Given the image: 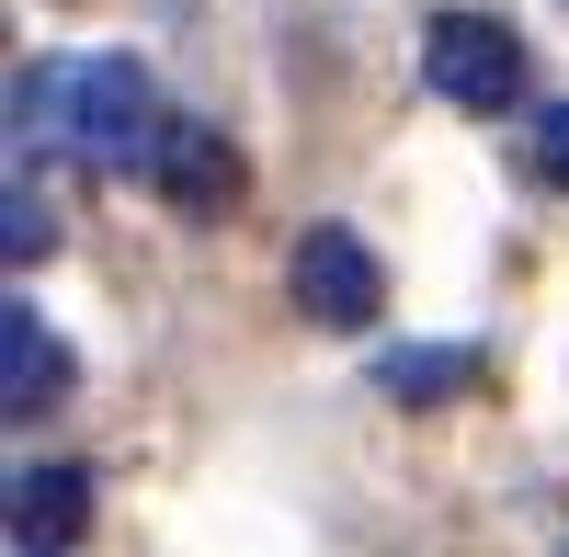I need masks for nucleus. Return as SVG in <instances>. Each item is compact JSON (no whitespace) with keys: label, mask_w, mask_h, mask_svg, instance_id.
Returning <instances> with one entry per match:
<instances>
[{"label":"nucleus","mask_w":569,"mask_h":557,"mask_svg":"<svg viewBox=\"0 0 569 557\" xmlns=\"http://www.w3.org/2000/svg\"><path fill=\"white\" fill-rule=\"evenodd\" d=\"M160 91L137 58H69V149H91L103 171H160Z\"/></svg>","instance_id":"nucleus-1"},{"label":"nucleus","mask_w":569,"mask_h":557,"mask_svg":"<svg viewBox=\"0 0 569 557\" xmlns=\"http://www.w3.org/2000/svg\"><path fill=\"white\" fill-rule=\"evenodd\" d=\"M421 80H433L456 114H501L512 91H525V34L501 12H433L421 23Z\"/></svg>","instance_id":"nucleus-2"},{"label":"nucleus","mask_w":569,"mask_h":557,"mask_svg":"<svg viewBox=\"0 0 569 557\" xmlns=\"http://www.w3.org/2000/svg\"><path fill=\"white\" fill-rule=\"evenodd\" d=\"M284 285H297V307L319 331H376V307H388V273H376V251L353 227H308L297 262H284Z\"/></svg>","instance_id":"nucleus-3"},{"label":"nucleus","mask_w":569,"mask_h":557,"mask_svg":"<svg viewBox=\"0 0 569 557\" xmlns=\"http://www.w3.org/2000/svg\"><path fill=\"white\" fill-rule=\"evenodd\" d=\"M160 194L182 205V216H228L240 205V149H228L217 125H194V114H171V136H160Z\"/></svg>","instance_id":"nucleus-4"},{"label":"nucleus","mask_w":569,"mask_h":557,"mask_svg":"<svg viewBox=\"0 0 569 557\" xmlns=\"http://www.w3.org/2000/svg\"><path fill=\"white\" fill-rule=\"evenodd\" d=\"M58 398H69V342L46 331L34 307H0V409H12V422H46Z\"/></svg>","instance_id":"nucleus-5"},{"label":"nucleus","mask_w":569,"mask_h":557,"mask_svg":"<svg viewBox=\"0 0 569 557\" xmlns=\"http://www.w3.org/2000/svg\"><path fill=\"white\" fill-rule=\"evenodd\" d=\"M46 136H69V58H23L12 69V171H34Z\"/></svg>","instance_id":"nucleus-6"},{"label":"nucleus","mask_w":569,"mask_h":557,"mask_svg":"<svg viewBox=\"0 0 569 557\" xmlns=\"http://www.w3.org/2000/svg\"><path fill=\"white\" fill-rule=\"evenodd\" d=\"M80 513H91V478H80V467H23V478H12V524H23V546L80 535Z\"/></svg>","instance_id":"nucleus-7"},{"label":"nucleus","mask_w":569,"mask_h":557,"mask_svg":"<svg viewBox=\"0 0 569 557\" xmlns=\"http://www.w3.org/2000/svg\"><path fill=\"white\" fill-rule=\"evenodd\" d=\"M467 376H479V353H456V342H410V353H376V387H388V398H421V409H433V398H456Z\"/></svg>","instance_id":"nucleus-8"},{"label":"nucleus","mask_w":569,"mask_h":557,"mask_svg":"<svg viewBox=\"0 0 569 557\" xmlns=\"http://www.w3.org/2000/svg\"><path fill=\"white\" fill-rule=\"evenodd\" d=\"M46 240H58V216H46L34 171H12V194H0V262H46Z\"/></svg>","instance_id":"nucleus-9"},{"label":"nucleus","mask_w":569,"mask_h":557,"mask_svg":"<svg viewBox=\"0 0 569 557\" xmlns=\"http://www.w3.org/2000/svg\"><path fill=\"white\" fill-rule=\"evenodd\" d=\"M525 160H536V182H547V194H569V103H547V114H536Z\"/></svg>","instance_id":"nucleus-10"},{"label":"nucleus","mask_w":569,"mask_h":557,"mask_svg":"<svg viewBox=\"0 0 569 557\" xmlns=\"http://www.w3.org/2000/svg\"><path fill=\"white\" fill-rule=\"evenodd\" d=\"M12 557H46V546H12Z\"/></svg>","instance_id":"nucleus-11"}]
</instances>
